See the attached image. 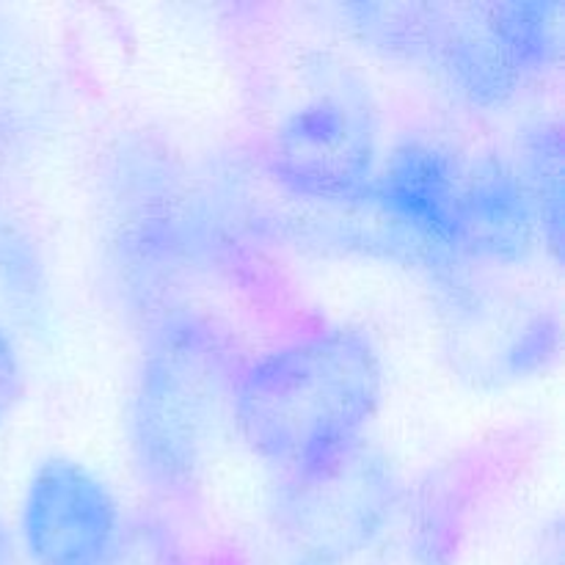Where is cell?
Here are the masks:
<instances>
[{
    "label": "cell",
    "instance_id": "cell-4",
    "mask_svg": "<svg viewBox=\"0 0 565 565\" xmlns=\"http://www.w3.org/2000/svg\"><path fill=\"white\" fill-rule=\"evenodd\" d=\"M259 160L292 199L329 210L362 207L379 171V114L370 92L345 70L309 81L265 132Z\"/></svg>",
    "mask_w": 565,
    "mask_h": 565
},
{
    "label": "cell",
    "instance_id": "cell-15",
    "mask_svg": "<svg viewBox=\"0 0 565 565\" xmlns=\"http://www.w3.org/2000/svg\"><path fill=\"white\" fill-rule=\"evenodd\" d=\"M17 563V550L14 539H11L9 527L0 522V565H14Z\"/></svg>",
    "mask_w": 565,
    "mask_h": 565
},
{
    "label": "cell",
    "instance_id": "cell-10",
    "mask_svg": "<svg viewBox=\"0 0 565 565\" xmlns=\"http://www.w3.org/2000/svg\"><path fill=\"white\" fill-rule=\"evenodd\" d=\"M519 180L527 188L541 224L544 248L561 259L563 237V127L561 121L541 119L519 132L516 152L511 154Z\"/></svg>",
    "mask_w": 565,
    "mask_h": 565
},
{
    "label": "cell",
    "instance_id": "cell-13",
    "mask_svg": "<svg viewBox=\"0 0 565 565\" xmlns=\"http://www.w3.org/2000/svg\"><path fill=\"white\" fill-rule=\"evenodd\" d=\"M0 276L9 285L11 296L28 301L42 290V268L33 254V243L22 237V232L0 215Z\"/></svg>",
    "mask_w": 565,
    "mask_h": 565
},
{
    "label": "cell",
    "instance_id": "cell-9",
    "mask_svg": "<svg viewBox=\"0 0 565 565\" xmlns=\"http://www.w3.org/2000/svg\"><path fill=\"white\" fill-rule=\"evenodd\" d=\"M563 3L513 0L486 6L491 28L524 81L557 70L563 58Z\"/></svg>",
    "mask_w": 565,
    "mask_h": 565
},
{
    "label": "cell",
    "instance_id": "cell-1",
    "mask_svg": "<svg viewBox=\"0 0 565 565\" xmlns=\"http://www.w3.org/2000/svg\"><path fill=\"white\" fill-rule=\"evenodd\" d=\"M384 392L373 337L318 323L246 359L235 384L232 430L276 478L367 439Z\"/></svg>",
    "mask_w": 565,
    "mask_h": 565
},
{
    "label": "cell",
    "instance_id": "cell-2",
    "mask_svg": "<svg viewBox=\"0 0 565 565\" xmlns=\"http://www.w3.org/2000/svg\"><path fill=\"white\" fill-rule=\"evenodd\" d=\"M246 359L199 309L149 320L127 406V445L138 480L158 500H188L232 428L235 384Z\"/></svg>",
    "mask_w": 565,
    "mask_h": 565
},
{
    "label": "cell",
    "instance_id": "cell-12",
    "mask_svg": "<svg viewBox=\"0 0 565 565\" xmlns=\"http://www.w3.org/2000/svg\"><path fill=\"white\" fill-rule=\"evenodd\" d=\"M105 565H213L202 552L158 516H141L125 522L121 539Z\"/></svg>",
    "mask_w": 565,
    "mask_h": 565
},
{
    "label": "cell",
    "instance_id": "cell-5",
    "mask_svg": "<svg viewBox=\"0 0 565 565\" xmlns=\"http://www.w3.org/2000/svg\"><path fill=\"white\" fill-rule=\"evenodd\" d=\"M467 163L436 138H406L381 158L367 199L359 210L370 215L390 257L456 276L458 221H461Z\"/></svg>",
    "mask_w": 565,
    "mask_h": 565
},
{
    "label": "cell",
    "instance_id": "cell-8",
    "mask_svg": "<svg viewBox=\"0 0 565 565\" xmlns=\"http://www.w3.org/2000/svg\"><path fill=\"white\" fill-rule=\"evenodd\" d=\"M428 64L445 77L452 94L483 110L502 108L527 83L497 39L486 6H445Z\"/></svg>",
    "mask_w": 565,
    "mask_h": 565
},
{
    "label": "cell",
    "instance_id": "cell-14",
    "mask_svg": "<svg viewBox=\"0 0 565 565\" xmlns=\"http://www.w3.org/2000/svg\"><path fill=\"white\" fill-rule=\"evenodd\" d=\"M22 392V373L20 359H17L14 345L9 337L0 331V417L14 406V401Z\"/></svg>",
    "mask_w": 565,
    "mask_h": 565
},
{
    "label": "cell",
    "instance_id": "cell-7",
    "mask_svg": "<svg viewBox=\"0 0 565 565\" xmlns=\"http://www.w3.org/2000/svg\"><path fill=\"white\" fill-rule=\"evenodd\" d=\"M539 248V213L511 154H480L467 163L458 221L461 265H522Z\"/></svg>",
    "mask_w": 565,
    "mask_h": 565
},
{
    "label": "cell",
    "instance_id": "cell-11",
    "mask_svg": "<svg viewBox=\"0 0 565 565\" xmlns=\"http://www.w3.org/2000/svg\"><path fill=\"white\" fill-rule=\"evenodd\" d=\"M342 14L351 17V25L370 47L397 55V58L428 64L445 6L359 3L345 6Z\"/></svg>",
    "mask_w": 565,
    "mask_h": 565
},
{
    "label": "cell",
    "instance_id": "cell-3",
    "mask_svg": "<svg viewBox=\"0 0 565 565\" xmlns=\"http://www.w3.org/2000/svg\"><path fill=\"white\" fill-rule=\"evenodd\" d=\"M401 505L395 463L362 439L276 478L268 530L285 565H351L384 539Z\"/></svg>",
    "mask_w": 565,
    "mask_h": 565
},
{
    "label": "cell",
    "instance_id": "cell-6",
    "mask_svg": "<svg viewBox=\"0 0 565 565\" xmlns=\"http://www.w3.org/2000/svg\"><path fill=\"white\" fill-rule=\"evenodd\" d=\"M121 530L119 500L86 463L50 456L33 469L20 508L22 550L33 565H105Z\"/></svg>",
    "mask_w": 565,
    "mask_h": 565
}]
</instances>
